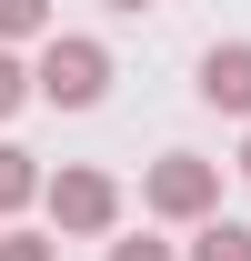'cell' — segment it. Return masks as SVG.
Wrapping results in <instances>:
<instances>
[{"label": "cell", "mask_w": 251, "mask_h": 261, "mask_svg": "<svg viewBox=\"0 0 251 261\" xmlns=\"http://www.w3.org/2000/svg\"><path fill=\"white\" fill-rule=\"evenodd\" d=\"M111 91V50H101L91 31H51L31 61V100H51V111H91V100Z\"/></svg>", "instance_id": "obj_1"}, {"label": "cell", "mask_w": 251, "mask_h": 261, "mask_svg": "<svg viewBox=\"0 0 251 261\" xmlns=\"http://www.w3.org/2000/svg\"><path fill=\"white\" fill-rule=\"evenodd\" d=\"M141 211L151 221H211L221 211V161H201V151H161L151 171H141Z\"/></svg>", "instance_id": "obj_2"}, {"label": "cell", "mask_w": 251, "mask_h": 261, "mask_svg": "<svg viewBox=\"0 0 251 261\" xmlns=\"http://www.w3.org/2000/svg\"><path fill=\"white\" fill-rule=\"evenodd\" d=\"M40 201H51V231H70V241H101V231L121 221V181L91 161H70V171H40Z\"/></svg>", "instance_id": "obj_3"}, {"label": "cell", "mask_w": 251, "mask_h": 261, "mask_svg": "<svg viewBox=\"0 0 251 261\" xmlns=\"http://www.w3.org/2000/svg\"><path fill=\"white\" fill-rule=\"evenodd\" d=\"M191 91L211 100L221 121H251V40H211V50H201V81H191Z\"/></svg>", "instance_id": "obj_4"}, {"label": "cell", "mask_w": 251, "mask_h": 261, "mask_svg": "<svg viewBox=\"0 0 251 261\" xmlns=\"http://www.w3.org/2000/svg\"><path fill=\"white\" fill-rule=\"evenodd\" d=\"M31 201H40V161L20 151V141H0V221H20Z\"/></svg>", "instance_id": "obj_5"}, {"label": "cell", "mask_w": 251, "mask_h": 261, "mask_svg": "<svg viewBox=\"0 0 251 261\" xmlns=\"http://www.w3.org/2000/svg\"><path fill=\"white\" fill-rule=\"evenodd\" d=\"M181 261H251V221H221V211L191 221V251Z\"/></svg>", "instance_id": "obj_6"}, {"label": "cell", "mask_w": 251, "mask_h": 261, "mask_svg": "<svg viewBox=\"0 0 251 261\" xmlns=\"http://www.w3.org/2000/svg\"><path fill=\"white\" fill-rule=\"evenodd\" d=\"M10 40H51V0H0V50Z\"/></svg>", "instance_id": "obj_7"}, {"label": "cell", "mask_w": 251, "mask_h": 261, "mask_svg": "<svg viewBox=\"0 0 251 261\" xmlns=\"http://www.w3.org/2000/svg\"><path fill=\"white\" fill-rule=\"evenodd\" d=\"M0 261H61V241H40V231H0Z\"/></svg>", "instance_id": "obj_8"}, {"label": "cell", "mask_w": 251, "mask_h": 261, "mask_svg": "<svg viewBox=\"0 0 251 261\" xmlns=\"http://www.w3.org/2000/svg\"><path fill=\"white\" fill-rule=\"evenodd\" d=\"M20 100H31V70H20V61H10V50H0V121H10Z\"/></svg>", "instance_id": "obj_9"}, {"label": "cell", "mask_w": 251, "mask_h": 261, "mask_svg": "<svg viewBox=\"0 0 251 261\" xmlns=\"http://www.w3.org/2000/svg\"><path fill=\"white\" fill-rule=\"evenodd\" d=\"M111 261H181V241H151L141 231V241H111Z\"/></svg>", "instance_id": "obj_10"}, {"label": "cell", "mask_w": 251, "mask_h": 261, "mask_svg": "<svg viewBox=\"0 0 251 261\" xmlns=\"http://www.w3.org/2000/svg\"><path fill=\"white\" fill-rule=\"evenodd\" d=\"M111 10H151V0H111Z\"/></svg>", "instance_id": "obj_11"}, {"label": "cell", "mask_w": 251, "mask_h": 261, "mask_svg": "<svg viewBox=\"0 0 251 261\" xmlns=\"http://www.w3.org/2000/svg\"><path fill=\"white\" fill-rule=\"evenodd\" d=\"M241 181H251V141H241Z\"/></svg>", "instance_id": "obj_12"}]
</instances>
